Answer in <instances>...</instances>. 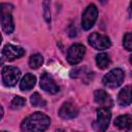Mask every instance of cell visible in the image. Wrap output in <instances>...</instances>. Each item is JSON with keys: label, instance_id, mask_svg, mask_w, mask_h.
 I'll return each instance as SVG.
<instances>
[{"label": "cell", "instance_id": "cell-1", "mask_svg": "<svg viewBox=\"0 0 132 132\" xmlns=\"http://www.w3.org/2000/svg\"><path fill=\"white\" fill-rule=\"evenodd\" d=\"M51 124L50 118L42 112H34L27 117L21 125V129L24 132H43Z\"/></svg>", "mask_w": 132, "mask_h": 132}, {"label": "cell", "instance_id": "cell-2", "mask_svg": "<svg viewBox=\"0 0 132 132\" xmlns=\"http://www.w3.org/2000/svg\"><path fill=\"white\" fill-rule=\"evenodd\" d=\"M96 120L94 122V129L96 132H105L109 122H110V118H111V113L107 108H98L96 111Z\"/></svg>", "mask_w": 132, "mask_h": 132}, {"label": "cell", "instance_id": "cell-3", "mask_svg": "<svg viewBox=\"0 0 132 132\" xmlns=\"http://www.w3.org/2000/svg\"><path fill=\"white\" fill-rule=\"evenodd\" d=\"M124 77H125L124 71L121 68H116V69L110 70L106 75H104L102 82L107 88L114 89V88H118L119 86L122 85Z\"/></svg>", "mask_w": 132, "mask_h": 132}, {"label": "cell", "instance_id": "cell-4", "mask_svg": "<svg viewBox=\"0 0 132 132\" xmlns=\"http://www.w3.org/2000/svg\"><path fill=\"white\" fill-rule=\"evenodd\" d=\"M98 16V9L96 7L95 4H90L88 5V7L85 9L82 16H81V26L85 30H90Z\"/></svg>", "mask_w": 132, "mask_h": 132}, {"label": "cell", "instance_id": "cell-5", "mask_svg": "<svg viewBox=\"0 0 132 132\" xmlns=\"http://www.w3.org/2000/svg\"><path fill=\"white\" fill-rule=\"evenodd\" d=\"M21 77V70L13 66H4L2 69V80L5 86H14Z\"/></svg>", "mask_w": 132, "mask_h": 132}, {"label": "cell", "instance_id": "cell-6", "mask_svg": "<svg viewBox=\"0 0 132 132\" xmlns=\"http://www.w3.org/2000/svg\"><path fill=\"white\" fill-rule=\"evenodd\" d=\"M85 54H86L85 46L80 43H75L68 48L66 58H67L68 63H70L71 65H75L84 59Z\"/></svg>", "mask_w": 132, "mask_h": 132}, {"label": "cell", "instance_id": "cell-7", "mask_svg": "<svg viewBox=\"0 0 132 132\" xmlns=\"http://www.w3.org/2000/svg\"><path fill=\"white\" fill-rule=\"evenodd\" d=\"M88 41L89 44L96 50H105L111 45V42L107 36L99 34L97 32L91 33L88 37Z\"/></svg>", "mask_w": 132, "mask_h": 132}, {"label": "cell", "instance_id": "cell-8", "mask_svg": "<svg viewBox=\"0 0 132 132\" xmlns=\"http://www.w3.org/2000/svg\"><path fill=\"white\" fill-rule=\"evenodd\" d=\"M40 88L50 93V94H56L59 92V87L58 85L55 82V80L53 79V77L47 74V73H43L40 77Z\"/></svg>", "mask_w": 132, "mask_h": 132}, {"label": "cell", "instance_id": "cell-9", "mask_svg": "<svg viewBox=\"0 0 132 132\" xmlns=\"http://www.w3.org/2000/svg\"><path fill=\"white\" fill-rule=\"evenodd\" d=\"M2 54L8 61H13V60L24 56L25 51L22 47L13 45V44H6L2 50Z\"/></svg>", "mask_w": 132, "mask_h": 132}, {"label": "cell", "instance_id": "cell-10", "mask_svg": "<svg viewBox=\"0 0 132 132\" xmlns=\"http://www.w3.org/2000/svg\"><path fill=\"white\" fill-rule=\"evenodd\" d=\"M77 114H78V108L72 102H65V103H63L62 106L59 109V116L62 119H65V120L73 119Z\"/></svg>", "mask_w": 132, "mask_h": 132}, {"label": "cell", "instance_id": "cell-11", "mask_svg": "<svg viewBox=\"0 0 132 132\" xmlns=\"http://www.w3.org/2000/svg\"><path fill=\"white\" fill-rule=\"evenodd\" d=\"M95 102L98 103L102 108H109L112 106V100L110 96L103 90H97L94 93Z\"/></svg>", "mask_w": 132, "mask_h": 132}, {"label": "cell", "instance_id": "cell-12", "mask_svg": "<svg viewBox=\"0 0 132 132\" xmlns=\"http://www.w3.org/2000/svg\"><path fill=\"white\" fill-rule=\"evenodd\" d=\"M71 77H76V78H80L81 80L88 82L90 79H92L93 77V72L91 70H89L86 67H80V68H76L73 69L70 72Z\"/></svg>", "mask_w": 132, "mask_h": 132}, {"label": "cell", "instance_id": "cell-13", "mask_svg": "<svg viewBox=\"0 0 132 132\" xmlns=\"http://www.w3.org/2000/svg\"><path fill=\"white\" fill-rule=\"evenodd\" d=\"M0 20H1V26H2L3 31L6 34L12 33V31L14 29V25H13V20H12V16H11L10 12H8V11L4 12L1 15Z\"/></svg>", "mask_w": 132, "mask_h": 132}, {"label": "cell", "instance_id": "cell-14", "mask_svg": "<svg viewBox=\"0 0 132 132\" xmlns=\"http://www.w3.org/2000/svg\"><path fill=\"white\" fill-rule=\"evenodd\" d=\"M119 104L122 106H128L131 103V87L126 86L124 89L121 90L118 97Z\"/></svg>", "mask_w": 132, "mask_h": 132}, {"label": "cell", "instance_id": "cell-15", "mask_svg": "<svg viewBox=\"0 0 132 132\" xmlns=\"http://www.w3.org/2000/svg\"><path fill=\"white\" fill-rule=\"evenodd\" d=\"M35 82H36V77L31 73H27V74H25V76L22 78V80L20 82V89L24 92L30 91L35 86Z\"/></svg>", "mask_w": 132, "mask_h": 132}, {"label": "cell", "instance_id": "cell-16", "mask_svg": "<svg viewBox=\"0 0 132 132\" xmlns=\"http://www.w3.org/2000/svg\"><path fill=\"white\" fill-rule=\"evenodd\" d=\"M131 123H132V119L129 114L119 116L114 120V126H117L119 129L129 128V127H131Z\"/></svg>", "mask_w": 132, "mask_h": 132}, {"label": "cell", "instance_id": "cell-17", "mask_svg": "<svg viewBox=\"0 0 132 132\" xmlns=\"http://www.w3.org/2000/svg\"><path fill=\"white\" fill-rule=\"evenodd\" d=\"M96 64L100 69H106L110 64V58L106 53H100L96 56Z\"/></svg>", "mask_w": 132, "mask_h": 132}, {"label": "cell", "instance_id": "cell-18", "mask_svg": "<svg viewBox=\"0 0 132 132\" xmlns=\"http://www.w3.org/2000/svg\"><path fill=\"white\" fill-rule=\"evenodd\" d=\"M43 63V58L40 54H34L29 59V66L33 69L39 68Z\"/></svg>", "mask_w": 132, "mask_h": 132}, {"label": "cell", "instance_id": "cell-19", "mask_svg": "<svg viewBox=\"0 0 132 132\" xmlns=\"http://www.w3.org/2000/svg\"><path fill=\"white\" fill-rule=\"evenodd\" d=\"M30 102H31V104H32L34 107H44L45 104H46L45 100H44L38 93H36V92L31 95V97H30Z\"/></svg>", "mask_w": 132, "mask_h": 132}, {"label": "cell", "instance_id": "cell-20", "mask_svg": "<svg viewBox=\"0 0 132 132\" xmlns=\"http://www.w3.org/2000/svg\"><path fill=\"white\" fill-rule=\"evenodd\" d=\"M26 104V100L23 98V97H20V96H16L12 99L10 105L12 108H20L22 106H24Z\"/></svg>", "mask_w": 132, "mask_h": 132}, {"label": "cell", "instance_id": "cell-21", "mask_svg": "<svg viewBox=\"0 0 132 132\" xmlns=\"http://www.w3.org/2000/svg\"><path fill=\"white\" fill-rule=\"evenodd\" d=\"M123 44H124V47L127 50V51H131V44H132V37H131V33L128 32L125 34L124 38H123Z\"/></svg>", "mask_w": 132, "mask_h": 132}, {"label": "cell", "instance_id": "cell-22", "mask_svg": "<svg viewBox=\"0 0 132 132\" xmlns=\"http://www.w3.org/2000/svg\"><path fill=\"white\" fill-rule=\"evenodd\" d=\"M47 2H43V5H44V18L46 20V22H50L51 21V12H50V9L47 7Z\"/></svg>", "mask_w": 132, "mask_h": 132}, {"label": "cell", "instance_id": "cell-23", "mask_svg": "<svg viewBox=\"0 0 132 132\" xmlns=\"http://www.w3.org/2000/svg\"><path fill=\"white\" fill-rule=\"evenodd\" d=\"M8 7H11V6H10V5H8V4L0 3V18H1V15H2L4 12L8 11Z\"/></svg>", "mask_w": 132, "mask_h": 132}, {"label": "cell", "instance_id": "cell-24", "mask_svg": "<svg viewBox=\"0 0 132 132\" xmlns=\"http://www.w3.org/2000/svg\"><path fill=\"white\" fill-rule=\"evenodd\" d=\"M2 117H3V108H2V106L0 105V120L2 119Z\"/></svg>", "mask_w": 132, "mask_h": 132}, {"label": "cell", "instance_id": "cell-25", "mask_svg": "<svg viewBox=\"0 0 132 132\" xmlns=\"http://www.w3.org/2000/svg\"><path fill=\"white\" fill-rule=\"evenodd\" d=\"M55 132H65V131H64L63 129H57V130H56Z\"/></svg>", "mask_w": 132, "mask_h": 132}, {"label": "cell", "instance_id": "cell-26", "mask_svg": "<svg viewBox=\"0 0 132 132\" xmlns=\"http://www.w3.org/2000/svg\"><path fill=\"white\" fill-rule=\"evenodd\" d=\"M127 132H132V129H131V127H129V128H128V130H127Z\"/></svg>", "mask_w": 132, "mask_h": 132}, {"label": "cell", "instance_id": "cell-27", "mask_svg": "<svg viewBox=\"0 0 132 132\" xmlns=\"http://www.w3.org/2000/svg\"><path fill=\"white\" fill-rule=\"evenodd\" d=\"M2 64H3V60H2V59H1V58H0V66H1V65H2Z\"/></svg>", "mask_w": 132, "mask_h": 132}, {"label": "cell", "instance_id": "cell-28", "mask_svg": "<svg viewBox=\"0 0 132 132\" xmlns=\"http://www.w3.org/2000/svg\"><path fill=\"white\" fill-rule=\"evenodd\" d=\"M1 41H2V36H1V34H0V44H1Z\"/></svg>", "mask_w": 132, "mask_h": 132}, {"label": "cell", "instance_id": "cell-29", "mask_svg": "<svg viewBox=\"0 0 132 132\" xmlns=\"http://www.w3.org/2000/svg\"><path fill=\"white\" fill-rule=\"evenodd\" d=\"M0 132H7V131H0Z\"/></svg>", "mask_w": 132, "mask_h": 132}]
</instances>
